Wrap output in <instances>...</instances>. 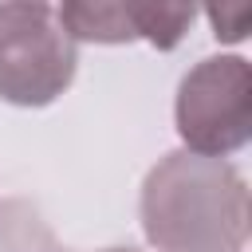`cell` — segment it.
Instances as JSON below:
<instances>
[{
    "label": "cell",
    "mask_w": 252,
    "mask_h": 252,
    "mask_svg": "<svg viewBox=\"0 0 252 252\" xmlns=\"http://www.w3.org/2000/svg\"><path fill=\"white\" fill-rule=\"evenodd\" d=\"M209 20H213V35L224 39V43H240L244 32H248V8L236 4V8H209Z\"/></svg>",
    "instance_id": "6"
},
{
    "label": "cell",
    "mask_w": 252,
    "mask_h": 252,
    "mask_svg": "<svg viewBox=\"0 0 252 252\" xmlns=\"http://www.w3.org/2000/svg\"><path fill=\"white\" fill-rule=\"evenodd\" d=\"M79 63V43L67 35L55 4H0V98L12 106L55 102Z\"/></svg>",
    "instance_id": "2"
},
{
    "label": "cell",
    "mask_w": 252,
    "mask_h": 252,
    "mask_svg": "<svg viewBox=\"0 0 252 252\" xmlns=\"http://www.w3.org/2000/svg\"><path fill=\"white\" fill-rule=\"evenodd\" d=\"M177 134L189 154L228 158L252 138V71L240 55L201 59L177 87Z\"/></svg>",
    "instance_id": "3"
},
{
    "label": "cell",
    "mask_w": 252,
    "mask_h": 252,
    "mask_svg": "<svg viewBox=\"0 0 252 252\" xmlns=\"http://www.w3.org/2000/svg\"><path fill=\"white\" fill-rule=\"evenodd\" d=\"M193 4H142V0H71L59 4V20L75 43H130L146 39L161 51L177 47L193 24Z\"/></svg>",
    "instance_id": "4"
},
{
    "label": "cell",
    "mask_w": 252,
    "mask_h": 252,
    "mask_svg": "<svg viewBox=\"0 0 252 252\" xmlns=\"http://www.w3.org/2000/svg\"><path fill=\"white\" fill-rule=\"evenodd\" d=\"M110 252H130V248H110Z\"/></svg>",
    "instance_id": "7"
},
{
    "label": "cell",
    "mask_w": 252,
    "mask_h": 252,
    "mask_svg": "<svg viewBox=\"0 0 252 252\" xmlns=\"http://www.w3.org/2000/svg\"><path fill=\"white\" fill-rule=\"evenodd\" d=\"M248 220V181L224 158L173 150L142 181V228L158 252H240Z\"/></svg>",
    "instance_id": "1"
},
{
    "label": "cell",
    "mask_w": 252,
    "mask_h": 252,
    "mask_svg": "<svg viewBox=\"0 0 252 252\" xmlns=\"http://www.w3.org/2000/svg\"><path fill=\"white\" fill-rule=\"evenodd\" d=\"M0 252H63V244L35 205L0 201Z\"/></svg>",
    "instance_id": "5"
}]
</instances>
